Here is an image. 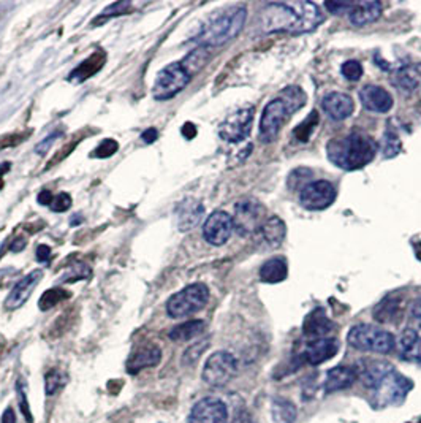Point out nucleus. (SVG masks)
<instances>
[{
	"instance_id": "f257e3e1",
	"label": "nucleus",
	"mask_w": 421,
	"mask_h": 423,
	"mask_svg": "<svg viewBox=\"0 0 421 423\" xmlns=\"http://www.w3.org/2000/svg\"><path fill=\"white\" fill-rule=\"evenodd\" d=\"M358 379L370 392V404L375 409L399 406L412 390V381L395 366L382 360H366L358 368Z\"/></svg>"
},
{
	"instance_id": "f03ea898",
	"label": "nucleus",
	"mask_w": 421,
	"mask_h": 423,
	"mask_svg": "<svg viewBox=\"0 0 421 423\" xmlns=\"http://www.w3.org/2000/svg\"><path fill=\"white\" fill-rule=\"evenodd\" d=\"M323 22V11L314 2H273L266 5L262 15L265 33L284 32L301 35L314 32Z\"/></svg>"
},
{
	"instance_id": "7ed1b4c3",
	"label": "nucleus",
	"mask_w": 421,
	"mask_h": 423,
	"mask_svg": "<svg viewBox=\"0 0 421 423\" xmlns=\"http://www.w3.org/2000/svg\"><path fill=\"white\" fill-rule=\"evenodd\" d=\"M379 144L363 132H352L342 138H334L326 144V154L332 165L342 170H361L373 162Z\"/></svg>"
},
{
	"instance_id": "20e7f679",
	"label": "nucleus",
	"mask_w": 421,
	"mask_h": 423,
	"mask_svg": "<svg viewBox=\"0 0 421 423\" xmlns=\"http://www.w3.org/2000/svg\"><path fill=\"white\" fill-rule=\"evenodd\" d=\"M307 96L301 87H287L279 96L266 105L262 118H260L258 135L263 143L274 141L284 127L296 111L306 103Z\"/></svg>"
},
{
	"instance_id": "39448f33",
	"label": "nucleus",
	"mask_w": 421,
	"mask_h": 423,
	"mask_svg": "<svg viewBox=\"0 0 421 423\" xmlns=\"http://www.w3.org/2000/svg\"><path fill=\"white\" fill-rule=\"evenodd\" d=\"M247 18L246 5H233V7L220 11L213 16L206 24L201 27L193 42L203 48H217L231 42L240 35Z\"/></svg>"
},
{
	"instance_id": "423d86ee",
	"label": "nucleus",
	"mask_w": 421,
	"mask_h": 423,
	"mask_svg": "<svg viewBox=\"0 0 421 423\" xmlns=\"http://www.w3.org/2000/svg\"><path fill=\"white\" fill-rule=\"evenodd\" d=\"M348 344L361 352L390 354L396 347V339L390 331L369 324H359L352 327L347 336Z\"/></svg>"
},
{
	"instance_id": "0eeeda50",
	"label": "nucleus",
	"mask_w": 421,
	"mask_h": 423,
	"mask_svg": "<svg viewBox=\"0 0 421 423\" xmlns=\"http://www.w3.org/2000/svg\"><path fill=\"white\" fill-rule=\"evenodd\" d=\"M209 302V288L206 284L195 282L171 295L166 302V314L171 319H182L197 314Z\"/></svg>"
},
{
	"instance_id": "6e6552de",
	"label": "nucleus",
	"mask_w": 421,
	"mask_h": 423,
	"mask_svg": "<svg viewBox=\"0 0 421 423\" xmlns=\"http://www.w3.org/2000/svg\"><path fill=\"white\" fill-rule=\"evenodd\" d=\"M192 76L187 74V70L181 62H173L166 65L162 71H159L155 83L152 86V97L159 102H166V100L176 97L177 94L184 91Z\"/></svg>"
},
{
	"instance_id": "1a4fd4ad",
	"label": "nucleus",
	"mask_w": 421,
	"mask_h": 423,
	"mask_svg": "<svg viewBox=\"0 0 421 423\" xmlns=\"http://www.w3.org/2000/svg\"><path fill=\"white\" fill-rule=\"evenodd\" d=\"M236 374L238 360L235 359V355L226 352V350H219V352L210 355L206 363H204L201 379L209 387H224L235 379Z\"/></svg>"
},
{
	"instance_id": "9d476101",
	"label": "nucleus",
	"mask_w": 421,
	"mask_h": 423,
	"mask_svg": "<svg viewBox=\"0 0 421 423\" xmlns=\"http://www.w3.org/2000/svg\"><path fill=\"white\" fill-rule=\"evenodd\" d=\"M235 230L241 236H249L255 232H260V228L265 224L266 211L262 203L255 198H242L235 205V214L231 216Z\"/></svg>"
},
{
	"instance_id": "9b49d317",
	"label": "nucleus",
	"mask_w": 421,
	"mask_h": 423,
	"mask_svg": "<svg viewBox=\"0 0 421 423\" xmlns=\"http://www.w3.org/2000/svg\"><path fill=\"white\" fill-rule=\"evenodd\" d=\"M255 108L247 107L235 111V113L226 116L224 122L219 126V135L222 140L229 143H241L251 135L253 124Z\"/></svg>"
},
{
	"instance_id": "f8f14e48",
	"label": "nucleus",
	"mask_w": 421,
	"mask_h": 423,
	"mask_svg": "<svg viewBox=\"0 0 421 423\" xmlns=\"http://www.w3.org/2000/svg\"><path fill=\"white\" fill-rule=\"evenodd\" d=\"M336 200V187L330 181H312L301 189L299 203L309 211H323Z\"/></svg>"
},
{
	"instance_id": "ddd939ff",
	"label": "nucleus",
	"mask_w": 421,
	"mask_h": 423,
	"mask_svg": "<svg viewBox=\"0 0 421 423\" xmlns=\"http://www.w3.org/2000/svg\"><path fill=\"white\" fill-rule=\"evenodd\" d=\"M233 230H235V225H233L231 216L219 209L208 216L203 225V238L210 246H224L230 239Z\"/></svg>"
},
{
	"instance_id": "4468645a",
	"label": "nucleus",
	"mask_w": 421,
	"mask_h": 423,
	"mask_svg": "<svg viewBox=\"0 0 421 423\" xmlns=\"http://www.w3.org/2000/svg\"><path fill=\"white\" fill-rule=\"evenodd\" d=\"M188 423H229V408L219 398H203L192 408Z\"/></svg>"
},
{
	"instance_id": "2eb2a0df",
	"label": "nucleus",
	"mask_w": 421,
	"mask_h": 423,
	"mask_svg": "<svg viewBox=\"0 0 421 423\" xmlns=\"http://www.w3.org/2000/svg\"><path fill=\"white\" fill-rule=\"evenodd\" d=\"M339 352V341L334 338H319V339H310L299 354V359L304 360V363L309 365H321L325 361L334 357Z\"/></svg>"
},
{
	"instance_id": "dca6fc26",
	"label": "nucleus",
	"mask_w": 421,
	"mask_h": 423,
	"mask_svg": "<svg viewBox=\"0 0 421 423\" xmlns=\"http://www.w3.org/2000/svg\"><path fill=\"white\" fill-rule=\"evenodd\" d=\"M359 102L366 110L377 114L388 113L395 105L391 94L386 89L375 85H368L359 91Z\"/></svg>"
},
{
	"instance_id": "f3484780",
	"label": "nucleus",
	"mask_w": 421,
	"mask_h": 423,
	"mask_svg": "<svg viewBox=\"0 0 421 423\" xmlns=\"http://www.w3.org/2000/svg\"><path fill=\"white\" fill-rule=\"evenodd\" d=\"M42 277H43L42 270H33L26 277H22V279L16 284L13 288H11L7 300H5V303H3L5 309L15 311V309L21 308V306L30 298L33 288L40 284Z\"/></svg>"
},
{
	"instance_id": "a211bd4d",
	"label": "nucleus",
	"mask_w": 421,
	"mask_h": 423,
	"mask_svg": "<svg viewBox=\"0 0 421 423\" xmlns=\"http://www.w3.org/2000/svg\"><path fill=\"white\" fill-rule=\"evenodd\" d=\"M321 110L332 121H346L353 114L355 102L348 94L332 91L321 100Z\"/></svg>"
},
{
	"instance_id": "6ab92c4d",
	"label": "nucleus",
	"mask_w": 421,
	"mask_h": 423,
	"mask_svg": "<svg viewBox=\"0 0 421 423\" xmlns=\"http://www.w3.org/2000/svg\"><path fill=\"white\" fill-rule=\"evenodd\" d=\"M204 214V207L195 198H186L176 207L177 227L181 232H188L198 225Z\"/></svg>"
},
{
	"instance_id": "aec40b11",
	"label": "nucleus",
	"mask_w": 421,
	"mask_h": 423,
	"mask_svg": "<svg viewBox=\"0 0 421 423\" xmlns=\"http://www.w3.org/2000/svg\"><path fill=\"white\" fill-rule=\"evenodd\" d=\"M358 379V370L353 366H336L326 372L325 393H336L352 387Z\"/></svg>"
},
{
	"instance_id": "412c9836",
	"label": "nucleus",
	"mask_w": 421,
	"mask_h": 423,
	"mask_svg": "<svg viewBox=\"0 0 421 423\" xmlns=\"http://www.w3.org/2000/svg\"><path fill=\"white\" fill-rule=\"evenodd\" d=\"M160 360H162V350L151 344V346L140 347L135 354H132L130 359L127 360L125 368L130 374H138V372L143 370L157 366Z\"/></svg>"
},
{
	"instance_id": "4be33fe9",
	"label": "nucleus",
	"mask_w": 421,
	"mask_h": 423,
	"mask_svg": "<svg viewBox=\"0 0 421 423\" xmlns=\"http://www.w3.org/2000/svg\"><path fill=\"white\" fill-rule=\"evenodd\" d=\"M391 85L404 94H413L421 89V62L404 65L396 70Z\"/></svg>"
},
{
	"instance_id": "5701e85b",
	"label": "nucleus",
	"mask_w": 421,
	"mask_h": 423,
	"mask_svg": "<svg viewBox=\"0 0 421 423\" xmlns=\"http://www.w3.org/2000/svg\"><path fill=\"white\" fill-rule=\"evenodd\" d=\"M404 313V304L399 295H388L375 306L374 319L380 324H397Z\"/></svg>"
},
{
	"instance_id": "b1692460",
	"label": "nucleus",
	"mask_w": 421,
	"mask_h": 423,
	"mask_svg": "<svg viewBox=\"0 0 421 423\" xmlns=\"http://www.w3.org/2000/svg\"><path fill=\"white\" fill-rule=\"evenodd\" d=\"M334 324L328 319V316L325 314V309L315 308L312 313H309L304 319L303 324V331L307 338L319 339L325 338L328 333L332 330Z\"/></svg>"
},
{
	"instance_id": "393cba45",
	"label": "nucleus",
	"mask_w": 421,
	"mask_h": 423,
	"mask_svg": "<svg viewBox=\"0 0 421 423\" xmlns=\"http://www.w3.org/2000/svg\"><path fill=\"white\" fill-rule=\"evenodd\" d=\"M260 236H262L263 243L269 249L279 248L284 243L285 235H287V227L285 222L280 219L279 216H271L265 221V224L260 228Z\"/></svg>"
},
{
	"instance_id": "a878e982",
	"label": "nucleus",
	"mask_w": 421,
	"mask_h": 423,
	"mask_svg": "<svg viewBox=\"0 0 421 423\" xmlns=\"http://www.w3.org/2000/svg\"><path fill=\"white\" fill-rule=\"evenodd\" d=\"M382 7L380 2H359L355 3L350 13H348V19L353 26L364 27L368 24H373L382 16Z\"/></svg>"
},
{
	"instance_id": "bb28decb",
	"label": "nucleus",
	"mask_w": 421,
	"mask_h": 423,
	"mask_svg": "<svg viewBox=\"0 0 421 423\" xmlns=\"http://www.w3.org/2000/svg\"><path fill=\"white\" fill-rule=\"evenodd\" d=\"M107 62V54H105L102 49H98L93 54L89 55L86 60H82V62L76 67V69L71 71L69 76L70 83H82L86 81L87 78H91L97 74L98 70H102V67Z\"/></svg>"
},
{
	"instance_id": "cd10ccee",
	"label": "nucleus",
	"mask_w": 421,
	"mask_h": 423,
	"mask_svg": "<svg viewBox=\"0 0 421 423\" xmlns=\"http://www.w3.org/2000/svg\"><path fill=\"white\" fill-rule=\"evenodd\" d=\"M399 354L404 360L421 363V336L413 328H407L399 338Z\"/></svg>"
},
{
	"instance_id": "c85d7f7f",
	"label": "nucleus",
	"mask_w": 421,
	"mask_h": 423,
	"mask_svg": "<svg viewBox=\"0 0 421 423\" xmlns=\"http://www.w3.org/2000/svg\"><path fill=\"white\" fill-rule=\"evenodd\" d=\"M288 276V265L284 257H273L266 260L260 268V279L266 284H277L285 281Z\"/></svg>"
},
{
	"instance_id": "c756f323",
	"label": "nucleus",
	"mask_w": 421,
	"mask_h": 423,
	"mask_svg": "<svg viewBox=\"0 0 421 423\" xmlns=\"http://www.w3.org/2000/svg\"><path fill=\"white\" fill-rule=\"evenodd\" d=\"M206 328V324L203 320L195 319V320H187L184 324L176 325L174 328H171L168 333V338L174 343H187L190 339L197 338L201 335Z\"/></svg>"
},
{
	"instance_id": "7c9ffc66",
	"label": "nucleus",
	"mask_w": 421,
	"mask_h": 423,
	"mask_svg": "<svg viewBox=\"0 0 421 423\" xmlns=\"http://www.w3.org/2000/svg\"><path fill=\"white\" fill-rule=\"evenodd\" d=\"M209 58H210L209 49L198 46L197 49H193V51L188 53L184 58V60H181V64L187 70V74L193 76L195 74H198V71L201 70L204 65H206Z\"/></svg>"
},
{
	"instance_id": "2f4dec72",
	"label": "nucleus",
	"mask_w": 421,
	"mask_h": 423,
	"mask_svg": "<svg viewBox=\"0 0 421 423\" xmlns=\"http://www.w3.org/2000/svg\"><path fill=\"white\" fill-rule=\"evenodd\" d=\"M273 417L277 423H293L296 419L295 404L288 402V399H274Z\"/></svg>"
},
{
	"instance_id": "473e14b6",
	"label": "nucleus",
	"mask_w": 421,
	"mask_h": 423,
	"mask_svg": "<svg viewBox=\"0 0 421 423\" xmlns=\"http://www.w3.org/2000/svg\"><path fill=\"white\" fill-rule=\"evenodd\" d=\"M66 381H69V377L60 370L48 371L46 376H44V392H46L48 397H54L55 393H59L65 387Z\"/></svg>"
},
{
	"instance_id": "72a5a7b5",
	"label": "nucleus",
	"mask_w": 421,
	"mask_h": 423,
	"mask_svg": "<svg viewBox=\"0 0 421 423\" xmlns=\"http://www.w3.org/2000/svg\"><path fill=\"white\" fill-rule=\"evenodd\" d=\"M401 148H402V143H401V138H399L397 132L391 129V126L386 127L385 130V135H384V146H382V154H384L385 159H391V157H396V155L401 153Z\"/></svg>"
},
{
	"instance_id": "f704fd0d",
	"label": "nucleus",
	"mask_w": 421,
	"mask_h": 423,
	"mask_svg": "<svg viewBox=\"0 0 421 423\" xmlns=\"http://www.w3.org/2000/svg\"><path fill=\"white\" fill-rule=\"evenodd\" d=\"M66 298H70V293L64 291V288H51V291H46L42 295L38 306H40L42 311H48L59 303H62Z\"/></svg>"
},
{
	"instance_id": "c9c22d12",
	"label": "nucleus",
	"mask_w": 421,
	"mask_h": 423,
	"mask_svg": "<svg viewBox=\"0 0 421 423\" xmlns=\"http://www.w3.org/2000/svg\"><path fill=\"white\" fill-rule=\"evenodd\" d=\"M16 393H18V402H19V408L21 413L24 415V419L27 423H33V417L30 413V406L29 402H27V393H26V382L22 379H18L16 382Z\"/></svg>"
},
{
	"instance_id": "e433bc0d",
	"label": "nucleus",
	"mask_w": 421,
	"mask_h": 423,
	"mask_svg": "<svg viewBox=\"0 0 421 423\" xmlns=\"http://www.w3.org/2000/svg\"><path fill=\"white\" fill-rule=\"evenodd\" d=\"M119 144L113 138H105V140L98 144V146L92 151V157L97 159H108L111 155L118 153Z\"/></svg>"
},
{
	"instance_id": "4c0bfd02",
	"label": "nucleus",
	"mask_w": 421,
	"mask_h": 423,
	"mask_svg": "<svg viewBox=\"0 0 421 423\" xmlns=\"http://www.w3.org/2000/svg\"><path fill=\"white\" fill-rule=\"evenodd\" d=\"M208 346H209L208 341H201V343H197V344H193V346L188 347L184 352V355H182V365L184 366L195 365L197 360L201 357V354L208 349Z\"/></svg>"
},
{
	"instance_id": "58836bf2",
	"label": "nucleus",
	"mask_w": 421,
	"mask_h": 423,
	"mask_svg": "<svg viewBox=\"0 0 421 423\" xmlns=\"http://www.w3.org/2000/svg\"><path fill=\"white\" fill-rule=\"evenodd\" d=\"M130 7H132V3H130V2H116V3H113V5H109V7L105 8V10H103V13L100 15L96 21H93V24H97V22H100V24H102L103 21L109 19L111 16L125 15L127 11L130 10Z\"/></svg>"
},
{
	"instance_id": "ea45409f",
	"label": "nucleus",
	"mask_w": 421,
	"mask_h": 423,
	"mask_svg": "<svg viewBox=\"0 0 421 423\" xmlns=\"http://www.w3.org/2000/svg\"><path fill=\"white\" fill-rule=\"evenodd\" d=\"M341 71L343 78L348 81H359L364 74L363 65L361 62H358V60H347V62H343Z\"/></svg>"
},
{
	"instance_id": "a19ab883",
	"label": "nucleus",
	"mask_w": 421,
	"mask_h": 423,
	"mask_svg": "<svg viewBox=\"0 0 421 423\" xmlns=\"http://www.w3.org/2000/svg\"><path fill=\"white\" fill-rule=\"evenodd\" d=\"M319 124V118H317V111H312L310 113L309 118L303 122V124H299L296 127L295 130V135L299 141H306V130H307V135L310 138V133H312V130L317 127Z\"/></svg>"
},
{
	"instance_id": "79ce46f5",
	"label": "nucleus",
	"mask_w": 421,
	"mask_h": 423,
	"mask_svg": "<svg viewBox=\"0 0 421 423\" xmlns=\"http://www.w3.org/2000/svg\"><path fill=\"white\" fill-rule=\"evenodd\" d=\"M89 276H91V270L87 268V265L76 264V265H71L69 271H66V275L64 276V282H75V281L87 279Z\"/></svg>"
},
{
	"instance_id": "37998d69",
	"label": "nucleus",
	"mask_w": 421,
	"mask_h": 423,
	"mask_svg": "<svg viewBox=\"0 0 421 423\" xmlns=\"http://www.w3.org/2000/svg\"><path fill=\"white\" fill-rule=\"evenodd\" d=\"M49 208H51L54 213H64V211L71 208V197L65 192L57 193V196L53 198V202H51V205H49Z\"/></svg>"
},
{
	"instance_id": "c03bdc74",
	"label": "nucleus",
	"mask_w": 421,
	"mask_h": 423,
	"mask_svg": "<svg viewBox=\"0 0 421 423\" xmlns=\"http://www.w3.org/2000/svg\"><path fill=\"white\" fill-rule=\"evenodd\" d=\"M60 135H62V133H60L59 130H55V132L51 133V135H48L46 138H44V140H42L35 146L37 154L38 155H46L49 153V149H51V146H53V144L55 143V140H57Z\"/></svg>"
},
{
	"instance_id": "a18cd8bd",
	"label": "nucleus",
	"mask_w": 421,
	"mask_h": 423,
	"mask_svg": "<svg viewBox=\"0 0 421 423\" xmlns=\"http://www.w3.org/2000/svg\"><path fill=\"white\" fill-rule=\"evenodd\" d=\"M353 5L355 3L350 2H326L325 8L332 15H343V13H350Z\"/></svg>"
},
{
	"instance_id": "49530a36",
	"label": "nucleus",
	"mask_w": 421,
	"mask_h": 423,
	"mask_svg": "<svg viewBox=\"0 0 421 423\" xmlns=\"http://www.w3.org/2000/svg\"><path fill=\"white\" fill-rule=\"evenodd\" d=\"M24 138H26V135H19V133H15V135H8V137L0 138V149L16 146V144H19L22 140H24Z\"/></svg>"
},
{
	"instance_id": "de8ad7c7",
	"label": "nucleus",
	"mask_w": 421,
	"mask_h": 423,
	"mask_svg": "<svg viewBox=\"0 0 421 423\" xmlns=\"http://www.w3.org/2000/svg\"><path fill=\"white\" fill-rule=\"evenodd\" d=\"M49 257H51V249H49L46 244H40V246L37 248V261H42L43 264V261H48Z\"/></svg>"
},
{
	"instance_id": "09e8293b",
	"label": "nucleus",
	"mask_w": 421,
	"mask_h": 423,
	"mask_svg": "<svg viewBox=\"0 0 421 423\" xmlns=\"http://www.w3.org/2000/svg\"><path fill=\"white\" fill-rule=\"evenodd\" d=\"M159 138V130L157 129H154V127H151V129H147V130H144L143 133H141V140L146 143V144H151V143H154L155 140H157Z\"/></svg>"
},
{
	"instance_id": "8fccbe9b",
	"label": "nucleus",
	"mask_w": 421,
	"mask_h": 423,
	"mask_svg": "<svg viewBox=\"0 0 421 423\" xmlns=\"http://www.w3.org/2000/svg\"><path fill=\"white\" fill-rule=\"evenodd\" d=\"M182 135H184L187 140H192V138L197 135V127L193 126L192 122H186L184 127H182Z\"/></svg>"
},
{
	"instance_id": "3c124183",
	"label": "nucleus",
	"mask_w": 421,
	"mask_h": 423,
	"mask_svg": "<svg viewBox=\"0 0 421 423\" xmlns=\"http://www.w3.org/2000/svg\"><path fill=\"white\" fill-rule=\"evenodd\" d=\"M37 200H38V203H40V205H44V207H49V205H51V202H53V196H51V192H49V191H42L40 193H38Z\"/></svg>"
},
{
	"instance_id": "603ef678",
	"label": "nucleus",
	"mask_w": 421,
	"mask_h": 423,
	"mask_svg": "<svg viewBox=\"0 0 421 423\" xmlns=\"http://www.w3.org/2000/svg\"><path fill=\"white\" fill-rule=\"evenodd\" d=\"M26 248V239L24 238H16L13 243H11L10 246V250L11 252H19V250H22Z\"/></svg>"
},
{
	"instance_id": "864d4df0",
	"label": "nucleus",
	"mask_w": 421,
	"mask_h": 423,
	"mask_svg": "<svg viewBox=\"0 0 421 423\" xmlns=\"http://www.w3.org/2000/svg\"><path fill=\"white\" fill-rule=\"evenodd\" d=\"M0 423H16V415H15V411L8 408L7 411H5L3 415H2V420H0Z\"/></svg>"
},
{
	"instance_id": "5fc2aeb1",
	"label": "nucleus",
	"mask_w": 421,
	"mask_h": 423,
	"mask_svg": "<svg viewBox=\"0 0 421 423\" xmlns=\"http://www.w3.org/2000/svg\"><path fill=\"white\" fill-rule=\"evenodd\" d=\"M412 316H413V319L421 325V298H418L417 302H415L413 308H412Z\"/></svg>"
},
{
	"instance_id": "6e6d98bb",
	"label": "nucleus",
	"mask_w": 421,
	"mask_h": 423,
	"mask_svg": "<svg viewBox=\"0 0 421 423\" xmlns=\"http://www.w3.org/2000/svg\"><path fill=\"white\" fill-rule=\"evenodd\" d=\"M3 166H0V175L5 173V171L10 170V164H2Z\"/></svg>"
},
{
	"instance_id": "4d7b16f0",
	"label": "nucleus",
	"mask_w": 421,
	"mask_h": 423,
	"mask_svg": "<svg viewBox=\"0 0 421 423\" xmlns=\"http://www.w3.org/2000/svg\"><path fill=\"white\" fill-rule=\"evenodd\" d=\"M417 113H418V118H420V121H421V103L418 105V108H417Z\"/></svg>"
},
{
	"instance_id": "13d9d810",
	"label": "nucleus",
	"mask_w": 421,
	"mask_h": 423,
	"mask_svg": "<svg viewBox=\"0 0 421 423\" xmlns=\"http://www.w3.org/2000/svg\"><path fill=\"white\" fill-rule=\"evenodd\" d=\"M3 187V181H2V178H0V189Z\"/></svg>"
}]
</instances>
